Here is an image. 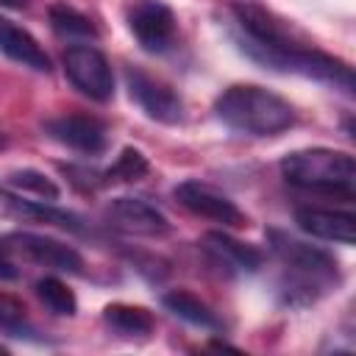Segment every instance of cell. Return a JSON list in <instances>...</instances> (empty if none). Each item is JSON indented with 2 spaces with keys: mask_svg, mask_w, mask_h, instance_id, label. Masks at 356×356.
I'll list each match as a JSON object with an SVG mask.
<instances>
[{
  "mask_svg": "<svg viewBox=\"0 0 356 356\" xmlns=\"http://www.w3.org/2000/svg\"><path fill=\"white\" fill-rule=\"evenodd\" d=\"M125 25L145 53L164 56L175 47L178 19L164 0H131L125 6Z\"/></svg>",
  "mask_w": 356,
  "mask_h": 356,
  "instance_id": "5",
  "label": "cell"
},
{
  "mask_svg": "<svg viewBox=\"0 0 356 356\" xmlns=\"http://www.w3.org/2000/svg\"><path fill=\"white\" fill-rule=\"evenodd\" d=\"M217 120L242 136H278L295 125V108L281 95L256 86V83H234L214 100Z\"/></svg>",
  "mask_w": 356,
  "mask_h": 356,
  "instance_id": "3",
  "label": "cell"
},
{
  "mask_svg": "<svg viewBox=\"0 0 356 356\" xmlns=\"http://www.w3.org/2000/svg\"><path fill=\"white\" fill-rule=\"evenodd\" d=\"M225 31L239 53L264 70L300 75L353 95V70L348 61L312 47L300 33L278 14L256 0H236L225 11Z\"/></svg>",
  "mask_w": 356,
  "mask_h": 356,
  "instance_id": "1",
  "label": "cell"
},
{
  "mask_svg": "<svg viewBox=\"0 0 356 356\" xmlns=\"http://www.w3.org/2000/svg\"><path fill=\"white\" fill-rule=\"evenodd\" d=\"M125 86H128L131 100L145 111V117H150L161 125L184 122V100L161 78H153L150 72H145L139 67H125Z\"/></svg>",
  "mask_w": 356,
  "mask_h": 356,
  "instance_id": "7",
  "label": "cell"
},
{
  "mask_svg": "<svg viewBox=\"0 0 356 356\" xmlns=\"http://www.w3.org/2000/svg\"><path fill=\"white\" fill-rule=\"evenodd\" d=\"M61 172L70 178V184L81 192H97L100 186H108L106 170H95V167H78V164H61Z\"/></svg>",
  "mask_w": 356,
  "mask_h": 356,
  "instance_id": "23",
  "label": "cell"
},
{
  "mask_svg": "<svg viewBox=\"0 0 356 356\" xmlns=\"http://www.w3.org/2000/svg\"><path fill=\"white\" fill-rule=\"evenodd\" d=\"M281 175L289 186L303 192L342 197L348 203L356 195V161L345 150H331V147L292 150L281 159Z\"/></svg>",
  "mask_w": 356,
  "mask_h": 356,
  "instance_id": "4",
  "label": "cell"
},
{
  "mask_svg": "<svg viewBox=\"0 0 356 356\" xmlns=\"http://www.w3.org/2000/svg\"><path fill=\"white\" fill-rule=\"evenodd\" d=\"M0 334L14 337V339H31V342H42L39 328L31 323L28 309L19 298L0 292Z\"/></svg>",
  "mask_w": 356,
  "mask_h": 356,
  "instance_id": "19",
  "label": "cell"
},
{
  "mask_svg": "<svg viewBox=\"0 0 356 356\" xmlns=\"http://www.w3.org/2000/svg\"><path fill=\"white\" fill-rule=\"evenodd\" d=\"M64 75L70 83L95 103H108L114 97V72L106 53L89 42H75L64 50Z\"/></svg>",
  "mask_w": 356,
  "mask_h": 356,
  "instance_id": "6",
  "label": "cell"
},
{
  "mask_svg": "<svg viewBox=\"0 0 356 356\" xmlns=\"http://www.w3.org/2000/svg\"><path fill=\"white\" fill-rule=\"evenodd\" d=\"M295 222L303 234L337 242V245H353L356 239V217L345 209H323V206H298Z\"/></svg>",
  "mask_w": 356,
  "mask_h": 356,
  "instance_id": "14",
  "label": "cell"
},
{
  "mask_svg": "<svg viewBox=\"0 0 356 356\" xmlns=\"http://www.w3.org/2000/svg\"><path fill=\"white\" fill-rule=\"evenodd\" d=\"M42 131L53 142L83 156H100L108 147V125L92 114H58L44 120Z\"/></svg>",
  "mask_w": 356,
  "mask_h": 356,
  "instance_id": "9",
  "label": "cell"
},
{
  "mask_svg": "<svg viewBox=\"0 0 356 356\" xmlns=\"http://www.w3.org/2000/svg\"><path fill=\"white\" fill-rule=\"evenodd\" d=\"M161 306H164L170 314H175L178 320H184V323H189V325H195V328L214 331V334L222 331L220 314H217L206 300H200L197 295H192V292H186V289L164 292V295H161Z\"/></svg>",
  "mask_w": 356,
  "mask_h": 356,
  "instance_id": "16",
  "label": "cell"
},
{
  "mask_svg": "<svg viewBox=\"0 0 356 356\" xmlns=\"http://www.w3.org/2000/svg\"><path fill=\"white\" fill-rule=\"evenodd\" d=\"M200 250L206 259L225 275H253L264 267V253L248 242H239L236 236L225 231H209L200 239Z\"/></svg>",
  "mask_w": 356,
  "mask_h": 356,
  "instance_id": "12",
  "label": "cell"
},
{
  "mask_svg": "<svg viewBox=\"0 0 356 356\" xmlns=\"http://www.w3.org/2000/svg\"><path fill=\"white\" fill-rule=\"evenodd\" d=\"M47 17H50V28L64 39H75V42H95L97 39V25L86 14H81L78 8L67 6V3H53Z\"/></svg>",
  "mask_w": 356,
  "mask_h": 356,
  "instance_id": "18",
  "label": "cell"
},
{
  "mask_svg": "<svg viewBox=\"0 0 356 356\" xmlns=\"http://www.w3.org/2000/svg\"><path fill=\"white\" fill-rule=\"evenodd\" d=\"M6 242L19 250L25 259L42 264V267H50L56 273H70V275H83V256L56 239V236H47V234H33V231H14L6 236Z\"/></svg>",
  "mask_w": 356,
  "mask_h": 356,
  "instance_id": "10",
  "label": "cell"
},
{
  "mask_svg": "<svg viewBox=\"0 0 356 356\" xmlns=\"http://www.w3.org/2000/svg\"><path fill=\"white\" fill-rule=\"evenodd\" d=\"M0 220L42 222V225H56L72 234H86V220L81 214L70 209H58L50 200H28L25 195H17L3 186H0Z\"/></svg>",
  "mask_w": 356,
  "mask_h": 356,
  "instance_id": "11",
  "label": "cell"
},
{
  "mask_svg": "<svg viewBox=\"0 0 356 356\" xmlns=\"http://www.w3.org/2000/svg\"><path fill=\"white\" fill-rule=\"evenodd\" d=\"M172 195H175V200H178L186 211H192V214H197V217H206V220H211V222H220V225H225V228H242V225L248 222L245 211H242L225 192H220V189L211 186V184L186 178V181H181V184L175 186Z\"/></svg>",
  "mask_w": 356,
  "mask_h": 356,
  "instance_id": "8",
  "label": "cell"
},
{
  "mask_svg": "<svg viewBox=\"0 0 356 356\" xmlns=\"http://www.w3.org/2000/svg\"><path fill=\"white\" fill-rule=\"evenodd\" d=\"M0 353H6V348H3V345H0Z\"/></svg>",
  "mask_w": 356,
  "mask_h": 356,
  "instance_id": "27",
  "label": "cell"
},
{
  "mask_svg": "<svg viewBox=\"0 0 356 356\" xmlns=\"http://www.w3.org/2000/svg\"><path fill=\"white\" fill-rule=\"evenodd\" d=\"M147 172H150L147 156L139 147H122L120 156H117V161L106 170V178H108V184H114V181L134 184V181H142Z\"/></svg>",
  "mask_w": 356,
  "mask_h": 356,
  "instance_id": "21",
  "label": "cell"
},
{
  "mask_svg": "<svg viewBox=\"0 0 356 356\" xmlns=\"http://www.w3.org/2000/svg\"><path fill=\"white\" fill-rule=\"evenodd\" d=\"M3 147H6V136L0 134V150H3Z\"/></svg>",
  "mask_w": 356,
  "mask_h": 356,
  "instance_id": "26",
  "label": "cell"
},
{
  "mask_svg": "<svg viewBox=\"0 0 356 356\" xmlns=\"http://www.w3.org/2000/svg\"><path fill=\"white\" fill-rule=\"evenodd\" d=\"M103 323L111 334L122 339H147L156 328L153 314L145 306H134V303H108L103 309Z\"/></svg>",
  "mask_w": 356,
  "mask_h": 356,
  "instance_id": "17",
  "label": "cell"
},
{
  "mask_svg": "<svg viewBox=\"0 0 356 356\" xmlns=\"http://www.w3.org/2000/svg\"><path fill=\"white\" fill-rule=\"evenodd\" d=\"M0 6H3V8H17V11H19V8H28L31 0H0Z\"/></svg>",
  "mask_w": 356,
  "mask_h": 356,
  "instance_id": "25",
  "label": "cell"
},
{
  "mask_svg": "<svg viewBox=\"0 0 356 356\" xmlns=\"http://www.w3.org/2000/svg\"><path fill=\"white\" fill-rule=\"evenodd\" d=\"M33 292H36V298L44 303L47 312H53V314H58V317H75V312H78V298H75V292H72L61 278L44 275V278H39V281L33 284Z\"/></svg>",
  "mask_w": 356,
  "mask_h": 356,
  "instance_id": "20",
  "label": "cell"
},
{
  "mask_svg": "<svg viewBox=\"0 0 356 356\" xmlns=\"http://www.w3.org/2000/svg\"><path fill=\"white\" fill-rule=\"evenodd\" d=\"M8 186L17 189V192H28V195H33L39 200H50V203L58 200V195H61V189L56 186L53 178H47L39 170H31V167L8 172Z\"/></svg>",
  "mask_w": 356,
  "mask_h": 356,
  "instance_id": "22",
  "label": "cell"
},
{
  "mask_svg": "<svg viewBox=\"0 0 356 356\" xmlns=\"http://www.w3.org/2000/svg\"><path fill=\"white\" fill-rule=\"evenodd\" d=\"M0 53L6 58L33 70V72H50L53 70V61L44 53V47L39 44V39L8 17H0Z\"/></svg>",
  "mask_w": 356,
  "mask_h": 356,
  "instance_id": "15",
  "label": "cell"
},
{
  "mask_svg": "<svg viewBox=\"0 0 356 356\" xmlns=\"http://www.w3.org/2000/svg\"><path fill=\"white\" fill-rule=\"evenodd\" d=\"M114 228L136 236H164L170 234V220L145 197H114L106 209Z\"/></svg>",
  "mask_w": 356,
  "mask_h": 356,
  "instance_id": "13",
  "label": "cell"
},
{
  "mask_svg": "<svg viewBox=\"0 0 356 356\" xmlns=\"http://www.w3.org/2000/svg\"><path fill=\"white\" fill-rule=\"evenodd\" d=\"M267 248L278 261L275 298L286 309H306L337 292L342 270L334 253L309 245L281 228L267 231Z\"/></svg>",
  "mask_w": 356,
  "mask_h": 356,
  "instance_id": "2",
  "label": "cell"
},
{
  "mask_svg": "<svg viewBox=\"0 0 356 356\" xmlns=\"http://www.w3.org/2000/svg\"><path fill=\"white\" fill-rule=\"evenodd\" d=\"M14 278H17V267H14V261L8 259L6 245L0 242V281H14Z\"/></svg>",
  "mask_w": 356,
  "mask_h": 356,
  "instance_id": "24",
  "label": "cell"
}]
</instances>
